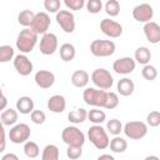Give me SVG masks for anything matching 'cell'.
I'll return each mask as SVG.
<instances>
[{
  "instance_id": "1f68e13d",
  "label": "cell",
  "mask_w": 160,
  "mask_h": 160,
  "mask_svg": "<svg viewBox=\"0 0 160 160\" xmlns=\"http://www.w3.org/2000/svg\"><path fill=\"white\" fill-rule=\"evenodd\" d=\"M106 130H108L111 135L119 136L120 132L122 131V124H121V121L118 120V119H111V120H109L108 124H106Z\"/></svg>"
},
{
  "instance_id": "4fadbf2b",
  "label": "cell",
  "mask_w": 160,
  "mask_h": 160,
  "mask_svg": "<svg viewBox=\"0 0 160 160\" xmlns=\"http://www.w3.org/2000/svg\"><path fill=\"white\" fill-rule=\"evenodd\" d=\"M154 16V9L150 4L142 2L132 9V18L139 22H149Z\"/></svg>"
},
{
  "instance_id": "5bb4252c",
  "label": "cell",
  "mask_w": 160,
  "mask_h": 160,
  "mask_svg": "<svg viewBox=\"0 0 160 160\" xmlns=\"http://www.w3.org/2000/svg\"><path fill=\"white\" fill-rule=\"evenodd\" d=\"M135 66H136V62L130 56H124V58H119L114 61L112 64V70L116 72V74H120V75H128L130 72H132L135 70Z\"/></svg>"
},
{
  "instance_id": "83f0119b",
  "label": "cell",
  "mask_w": 160,
  "mask_h": 160,
  "mask_svg": "<svg viewBox=\"0 0 160 160\" xmlns=\"http://www.w3.org/2000/svg\"><path fill=\"white\" fill-rule=\"evenodd\" d=\"M34 16H35V12H34V11H31V10H29V9L22 10V11H20L19 15H18V22H19L20 25L25 26V28L31 26L32 20H34Z\"/></svg>"
},
{
  "instance_id": "8d00e7d4",
  "label": "cell",
  "mask_w": 160,
  "mask_h": 160,
  "mask_svg": "<svg viewBox=\"0 0 160 160\" xmlns=\"http://www.w3.org/2000/svg\"><path fill=\"white\" fill-rule=\"evenodd\" d=\"M85 6L90 14H98L102 9V1L101 0H89L85 4Z\"/></svg>"
},
{
  "instance_id": "e0dca14e",
  "label": "cell",
  "mask_w": 160,
  "mask_h": 160,
  "mask_svg": "<svg viewBox=\"0 0 160 160\" xmlns=\"http://www.w3.org/2000/svg\"><path fill=\"white\" fill-rule=\"evenodd\" d=\"M144 34L149 42L158 44L160 42V26L155 21H149L144 25Z\"/></svg>"
},
{
  "instance_id": "ba28073f",
  "label": "cell",
  "mask_w": 160,
  "mask_h": 160,
  "mask_svg": "<svg viewBox=\"0 0 160 160\" xmlns=\"http://www.w3.org/2000/svg\"><path fill=\"white\" fill-rule=\"evenodd\" d=\"M30 135H31L30 126L28 124H24V122H20V124L14 125L11 128V130L9 131V139L14 144L26 142L29 140Z\"/></svg>"
},
{
  "instance_id": "ee69618b",
  "label": "cell",
  "mask_w": 160,
  "mask_h": 160,
  "mask_svg": "<svg viewBox=\"0 0 160 160\" xmlns=\"http://www.w3.org/2000/svg\"><path fill=\"white\" fill-rule=\"evenodd\" d=\"M6 106H8V99H6V96H1L0 98V111L5 110Z\"/></svg>"
},
{
  "instance_id": "e575fe53",
  "label": "cell",
  "mask_w": 160,
  "mask_h": 160,
  "mask_svg": "<svg viewBox=\"0 0 160 160\" xmlns=\"http://www.w3.org/2000/svg\"><path fill=\"white\" fill-rule=\"evenodd\" d=\"M118 105H119L118 94H116V92H112V91L108 92V94H106V101H105L104 108L108 109V110H112V109H115Z\"/></svg>"
},
{
  "instance_id": "b9f144b4",
  "label": "cell",
  "mask_w": 160,
  "mask_h": 160,
  "mask_svg": "<svg viewBox=\"0 0 160 160\" xmlns=\"http://www.w3.org/2000/svg\"><path fill=\"white\" fill-rule=\"evenodd\" d=\"M5 148H6V134H5L4 125L0 121V152H2Z\"/></svg>"
},
{
  "instance_id": "277c9868",
  "label": "cell",
  "mask_w": 160,
  "mask_h": 160,
  "mask_svg": "<svg viewBox=\"0 0 160 160\" xmlns=\"http://www.w3.org/2000/svg\"><path fill=\"white\" fill-rule=\"evenodd\" d=\"M61 139L68 146L82 148L85 144V135L76 126H66L61 132Z\"/></svg>"
},
{
  "instance_id": "7dc6e473",
  "label": "cell",
  "mask_w": 160,
  "mask_h": 160,
  "mask_svg": "<svg viewBox=\"0 0 160 160\" xmlns=\"http://www.w3.org/2000/svg\"><path fill=\"white\" fill-rule=\"evenodd\" d=\"M1 96H4V95H2V90H1V84H0V98H1Z\"/></svg>"
},
{
  "instance_id": "8992f818",
  "label": "cell",
  "mask_w": 160,
  "mask_h": 160,
  "mask_svg": "<svg viewBox=\"0 0 160 160\" xmlns=\"http://www.w3.org/2000/svg\"><path fill=\"white\" fill-rule=\"evenodd\" d=\"M91 81L94 82V85L96 88H99L100 90H109L112 84H114V79L112 75L110 74V71H108L106 69H95L91 72Z\"/></svg>"
},
{
  "instance_id": "60d3db41",
  "label": "cell",
  "mask_w": 160,
  "mask_h": 160,
  "mask_svg": "<svg viewBox=\"0 0 160 160\" xmlns=\"http://www.w3.org/2000/svg\"><path fill=\"white\" fill-rule=\"evenodd\" d=\"M64 4L70 10H81L85 6L84 0H64Z\"/></svg>"
},
{
  "instance_id": "f1b7e54d",
  "label": "cell",
  "mask_w": 160,
  "mask_h": 160,
  "mask_svg": "<svg viewBox=\"0 0 160 160\" xmlns=\"http://www.w3.org/2000/svg\"><path fill=\"white\" fill-rule=\"evenodd\" d=\"M88 119L91 122H94L95 125H100L101 122L105 121L106 114L102 110H100L99 108H95V109H91L90 111H88Z\"/></svg>"
},
{
  "instance_id": "5b68a950",
  "label": "cell",
  "mask_w": 160,
  "mask_h": 160,
  "mask_svg": "<svg viewBox=\"0 0 160 160\" xmlns=\"http://www.w3.org/2000/svg\"><path fill=\"white\" fill-rule=\"evenodd\" d=\"M108 91L95 89V88H86L82 92V99L86 105L95 106V108H104L106 101Z\"/></svg>"
},
{
  "instance_id": "9a60e30c",
  "label": "cell",
  "mask_w": 160,
  "mask_h": 160,
  "mask_svg": "<svg viewBox=\"0 0 160 160\" xmlns=\"http://www.w3.org/2000/svg\"><path fill=\"white\" fill-rule=\"evenodd\" d=\"M14 68L18 71V74H20L21 76H28L32 72L34 65L26 55L19 54V55L14 56Z\"/></svg>"
},
{
  "instance_id": "cb8c5ba5",
  "label": "cell",
  "mask_w": 160,
  "mask_h": 160,
  "mask_svg": "<svg viewBox=\"0 0 160 160\" xmlns=\"http://www.w3.org/2000/svg\"><path fill=\"white\" fill-rule=\"evenodd\" d=\"M18 118H19V114L15 109H5L1 114V118H0V121L4 126H11L14 125L16 121H18Z\"/></svg>"
},
{
  "instance_id": "ac0fdd59",
  "label": "cell",
  "mask_w": 160,
  "mask_h": 160,
  "mask_svg": "<svg viewBox=\"0 0 160 160\" xmlns=\"http://www.w3.org/2000/svg\"><path fill=\"white\" fill-rule=\"evenodd\" d=\"M66 108V100L62 95H52L51 98H49L48 100V109L51 112L55 114H60L65 110Z\"/></svg>"
},
{
  "instance_id": "8fae6325",
  "label": "cell",
  "mask_w": 160,
  "mask_h": 160,
  "mask_svg": "<svg viewBox=\"0 0 160 160\" xmlns=\"http://www.w3.org/2000/svg\"><path fill=\"white\" fill-rule=\"evenodd\" d=\"M40 52L42 55H52L58 50V36L52 32H46L40 39Z\"/></svg>"
},
{
  "instance_id": "d6986e66",
  "label": "cell",
  "mask_w": 160,
  "mask_h": 160,
  "mask_svg": "<svg viewBox=\"0 0 160 160\" xmlns=\"http://www.w3.org/2000/svg\"><path fill=\"white\" fill-rule=\"evenodd\" d=\"M116 89H118V92L122 96H130L134 90H135V85H134V81L129 78H122L118 81V85H116Z\"/></svg>"
},
{
  "instance_id": "bcb514c9",
  "label": "cell",
  "mask_w": 160,
  "mask_h": 160,
  "mask_svg": "<svg viewBox=\"0 0 160 160\" xmlns=\"http://www.w3.org/2000/svg\"><path fill=\"white\" fill-rule=\"evenodd\" d=\"M144 160H159V158L156 155H150V156H146Z\"/></svg>"
},
{
  "instance_id": "7bdbcfd3",
  "label": "cell",
  "mask_w": 160,
  "mask_h": 160,
  "mask_svg": "<svg viewBox=\"0 0 160 160\" xmlns=\"http://www.w3.org/2000/svg\"><path fill=\"white\" fill-rule=\"evenodd\" d=\"M1 160H19V158H18V155L14 154V152H8V154L2 155Z\"/></svg>"
},
{
  "instance_id": "f6af8a7d",
  "label": "cell",
  "mask_w": 160,
  "mask_h": 160,
  "mask_svg": "<svg viewBox=\"0 0 160 160\" xmlns=\"http://www.w3.org/2000/svg\"><path fill=\"white\" fill-rule=\"evenodd\" d=\"M96 160H115V158L112 155H110V154H102Z\"/></svg>"
},
{
  "instance_id": "ffe728a7",
  "label": "cell",
  "mask_w": 160,
  "mask_h": 160,
  "mask_svg": "<svg viewBox=\"0 0 160 160\" xmlns=\"http://www.w3.org/2000/svg\"><path fill=\"white\" fill-rule=\"evenodd\" d=\"M32 110H34V100L30 96H21L18 99L16 111H19L20 114L28 115V114H31Z\"/></svg>"
},
{
  "instance_id": "44dd1931",
  "label": "cell",
  "mask_w": 160,
  "mask_h": 160,
  "mask_svg": "<svg viewBox=\"0 0 160 160\" xmlns=\"http://www.w3.org/2000/svg\"><path fill=\"white\" fill-rule=\"evenodd\" d=\"M90 76L85 70H76L71 75V84L75 88H85L89 84Z\"/></svg>"
},
{
  "instance_id": "4dcf8cb0",
  "label": "cell",
  "mask_w": 160,
  "mask_h": 160,
  "mask_svg": "<svg viewBox=\"0 0 160 160\" xmlns=\"http://www.w3.org/2000/svg\"><path fill=\"white\" fill-rule=\"evenodd\" d=\"M104 9L109 16L114 18V16H118L120 12V4L118 0H108L104 5Z\"/></svg>"
},
{
  "instance_id": "d6a6232c",
  "label": "cell",
  "mask_w": 160,
  "mask_h": 160,
  "mask_svg": "<svg viewBox=\"0 0 160 160\" xmlns=\"http://www.w3.org/2000/svg\"><path fill=\"white\" fill-rule=\"evenodd\" d=\"M14 49L10 45H1L0 46V62H9L14 59Z\"/></svg>"
},
{
  "instance_id": "7a4b0ae2",
  "label": "cell",
  "mask_w": 160,
  "mask_h": 160,
  "mask_svg": "<svg viewBox=\"0 0 160 160\" xmlns=\"http://www.w3.org/2000/svg\"><path fill=\"white\" fill-rule=\"evenodd\" d=\"M88 138L90 140V142L99 150H104L109 146V136L108 132L105 131V129L100 125H92L89 128L88 130Z\"/></svg>"
},
{
  "instance_id": "603a6c76",
  "label": "cell",
  "mask_w": 160,
  "mask_h": 160,
  "mask_svg": "<svg viewBox=\"0 0 160 160\" xmlns=\"http://www.w3.org/2000/svg\"><path fill=\"white\" fill-rule=\"evenodd\" d=\"M134 58H135L134 59L135 62H139L141 65H148L150 62V59H151V51L146 46H140L135 50Z\"/></svg>"
},
{
  "instance_id": "836d02e7",
  "label": "cell",
  "mask_w": 160,
  "mask_h": 160,
  "mask_svg": "<svg viewBox=\"0 0 160 160\" xmlns=\"http://www.w3.org/2000/svg\"><path fill=\"white\" fill-rule=\"evenodd\" d=\"M141 75H142V78H144L145 80L152 81V80H155V79L158 78V70H156L155 66L148 64V65H144V68H142V70H141Z\"/></svg>"
},
{
  "instance_id": "ab89813d",
  "label": "cell",
  "mask_w": 160,
  "mask_h": 160,
  "mask_svg": "<svg viewBox=\"0 0 160 160\" xmlns=\"http://www.w3.org/2000/svg\"><path fill=\"white\" fill-rule=\"evenodd\" d=\"M61 2L59 0H45L44 1V8L49 12H58L60 10Z\"/></svg>"
},
{
  "instance_id": "4316f807",
  "label": "cell",
  "mask_w": 160,
  "mask_h": 160,
  "mask_svg": "<svg viewBox=\"0 0 160 160\" xmlns=\"http://www.w3.org/2000/svg\"><path fill=\"white\" fill-rule=\"evenodd\" d=\"M109 146H110V150L114 151V152H118V154H121L124 152L126 149H128V142L124 138L121 136H115L114 139L110 140L109 142Z\"/></svg>"
},
{
  "instance_id": "f35d334b",
  "label": "cell",
  "mask_w": 160,
  "mask_h": 160,
  "mask_svg": "<svg viewBox=\"0 0 160 160\" xmlns=\"http://www.w3.org/2000/svg\"><path fill=\"white\" fill-rule=\"evenodd\" d=\"M30 119H31V121H32L34 124L41 125V124L45 122L46 115H45V112L41 111V110H32L31 114H30Z\"/></svg>"
},
{
  "instance_id": "f546056e",
  "label": "cell",
  "mask_w": 160,
  "mask_h": 160,
  "mask_svg": "<svg viewBox=\"0 0 160 160\" xmlns=\"http://www.w3.org/2000/svg\"><path fill=\"white\" fill-rule=\"evenodd\" d=\"M24 154L30 158V159H35L39 156L40 154V149H39V145L35 142V141H30L28 140L26 142H24Z\"/></svg>"
},
{
  "instance_id": "30bf717a",
  "label": "cell",
  "mask_w": 160,
  "mask_h": 160,
  "mask_svg": "<svg viewBox=\"0 0 160 160\" xmlns=\"http://www.w3.org/2000/svg\"><path fill=\"white\" fill-rule=\"evenodd\" d=\"M50 28V16L45 12V11H40V12H36L35 16H34V20H32V24L30 26V29L36 32L38 35L41 34H46L48 30Z\"/></svg>"
},
{
  "instance_id": "6da1fadb",
  "label": "cell",
  "mask_w": 160,
  "mask_h": 160,
  "mask_svg": "<svg viewBox=\"0 0 160 160\" xmlns=\"http://www.w3.org/2000/svg\"><path fill=\"white\" fill-rule=\"evenodd\" d=\"M36 42H38V34L34 32L30 28L22 29L16 38V48L24 55L31 52Z\"/></svg>"
},
{
  "instance_id": "d4e9b609",
  "label": "cell",
  "mask_w": 160,
  "mask_h": 160,
  "mask_svg": "<svg viewBox=\"0 0 160 160\" xmlns=\"http://www.w3.org/2000/svg\"><path fill=\"white\" fill-rule=\"evenodd\" d=\"M68 119L72 124H81L88 119V111L82 108H78L68 114Z\"/></svg>"
},
{
  "instance_id": "9c48e42d",
  "label": "cell",
  "mask_w": 160,
  "mask_h": 160,
  "mask_svg": "<svg viewBox=\"0 0 160 160\" xmlns=\"http://www.w3.org/2000/svg\"><path fill=\"white\" fill-rule=\"evenodd\" d=\"M56 22L59 26L68 34L74 32L75 30V16L69 10H59L56 12Z\"/></svg>"
},
{
  "instance_id": "2e32d148",
  "label": "cell",
  "mask_w": 160,
  "mask_h": 160,
  "mask_svg": "<svg viewBox=\"0 0 160 160\" xmlns=\"http://www.w3.org/2000/svg\"><path fill=\"white\" fill-rule=\"evenodd\" d=\"M34 80L39 88L49 89L55 82V75H54V72H51L49 70H39V71H36Z\"/></svg>"
},
{
  "instance_id": "7c38bea8",
  "label": "cell",
  "mask_w": 160,
  "mask_h": 160,
  "mask_svg": "<svg viewBox=\"0 0 160 160\" xmlns=\"http://www.w3.org/2000/svg\"><path fill=\"white\" fill-rule=\"evenodd\" d=\"M100 30L104 35L116 39L122 34V26L120 22L111 20V19H102L100 21Z\"/></svg>"
},
{
  "instance_id": "d590c367",
  "label": "cell",
  "mask_w": 160,
  "mask_h": 160,
  "mask_svg": "<svg viewBox=\"0 0 160 160\" xmlns=\"http://www.w3.org/2000/svg\"><path fill=\"white\" fill-rule=\"evenodd\" d=\"M146 124L151 128H158L160 125V112L158 110L150 111L146 116Z\"/></svg>"
},
{
  "instance_id": "7402d4cb",
  "label": "cell",
  "mask_w": 160,
  "mask_h": 160,
  "mask_svg": "<svg viewBox=\"0 0 160 160\" xmlns=\"http://www.w3.org/2000/svg\"><path fill=\"white\" fill-rule=\"evenodd\" d=\"M59 52H60V58H61V60L65 61V62H69V61L74 60V58H75V55H76L75 46H74L72 44H70V42H65V44H62V45L60 46Z\"/></svg>"
},
{
  "instance_id": "484cf974",
  "label": "cell",
  "mask_w": 160,
  "mask_h": 160,
  "mask_svg": "<svg viewBox=\"0 0 160 160\" xmlns=\"http://www.w3.org/2000/svg\"><path fill=\"white\" fill-rule=\"evenodd\" d=\"M59 148L54 144H49L42 149L41 160H59Z\"/></svg>"
},
{
  "instance_id": "74e56055",
  "label": "cell",
  "mask_w": 160,
  "mask_h": 160,
  "mask_svg": "<svg viewBox=\"0 0 160 160\" xmlns=\"http://www.w3.org/2000/svg\"><path fill=\"white\" fill-rule=\"evenodd\" d=\"M82 155V148L79 146H68L66 149V156L70 160H78Z\"/></svg>"
},
{
  "instance_id": "3957f363",
  "label": "cell",
  "mask_w": 160,
  "mask_h": 160,
  "mask_svg": "<svg viewBox=\"0 0 160 160\" xmlns=\"http://www.w3.org/2000/svg\"><path fill=\"white\" fill-rule=\"evenodd\" d=\"M116 45L111 40H92L90 44V51L96 58H108L115 52Z\"/></svg>"
},
{
  "instance_id": "52a82bcc",
  "label": "cell",
  "mask_w": 160,
  "mask_h": 160,
  "mask_svg": "<svg viewBox=\"0 0 160 160\" xmlns=\"http://www.w3.org/2000/svg\"><path fill=\"white\" fill-rule=\"evenodd\" d=\"M126 138L131 140H140L148 134V125L142 121H129L122 126Z\"/></svg>"
}]
</instances>
